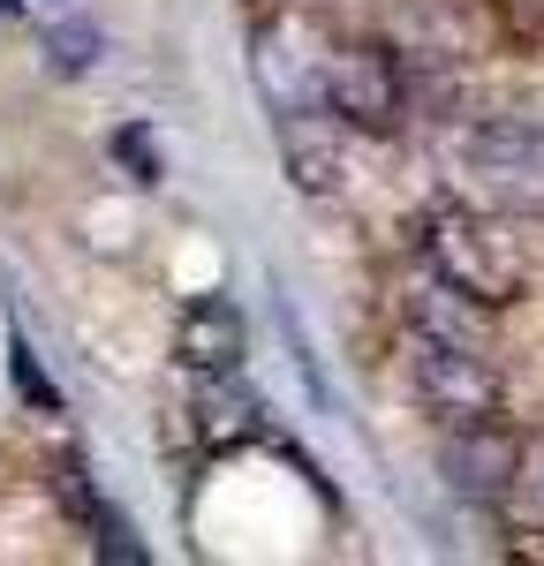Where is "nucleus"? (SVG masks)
Wrapping results in <instances>:
<instances>
[{"mask_svg": "<svg viewBox=\"0 0 544 566\" xmlns=\"http://www.w3.org/2000/svg\"><path fill=\"white\" fill-rule=\"evenodd\" d=\"M317 98H325L333 122L370 129V136H394L408 122V76L386 45H341V53H325Z\"/></svg>", "mask_w": 544, "mask_h": 566, "instance_id": "obj_3", "label": "nucleus"}, {"mask_svg": "<svg viewBox=\"0 0 544 566\" xmlns=\"http://www.w3.org/2000/svg\"><path fill=\"white\" fill-rule=\"evenodd\" d=\"M8 370H15V392H23L39 416H61V392H53V378L31 363V348H23V340H8Z\"/></svg>", "mask_w": 544, "mask_h": 566, "instance_id": "obj_11", "label": "nucleus"}, {"mask_svg": "<svg viewBox=\"0 0 544 566\" xmlns=\"http://www.w3.org/2000/svg\"><path fill=\"white\" fill-rule=\"evenodd\" d=\"M522 438L506 431L499 416H477V423H447L439 438V476L461 491V499H477V506H492V499H514L522 491Z\"/></svg>", "mask_w": 544, "mask_h": 566, "instance_id": "obj_5", "label": "nucleus"}, {"mask_svg": "<svg viewBox=\"0 0 544 566\" xmlns=\"http://www.w3.org/2000/svg\"><path fill=\"white\" fill-rule=\"evenodd\" d=\"M453 159L499 212L544 219V129H530V122H469Z\"/></svg>", "mask_w": 544, "mask_h": 566, "instance_id": "obj_2", "label": "nucleus"}, {"mask_svg": "<svg viewBox=\"0 0 544 566\" xmlns=\"http://www.w3.org/2000/svg\"><path fill=\"white\" fill-rule=\"evenodd\" d=\"M98 31H91V23H53V31H45V69H53V76H84L91 61H98Z\"/></svg>", "mask_w": 544, "mask_h": 566, "instance_id": "obj_10", "label": "nucleus"}, {"mask_svg": "<svg viewBox=\"0 0 544 566\" xmlns=\"http://www.w3.org/2000/svg\"><path fill=\"white\" fill-rule=\"evenodd\" d=\"M98 559H114V566H144V544H136V528L122 522V514H106V506H98Z\"/></svg>", "mask_w": 544, "mask_h": 566, "instance_id": "obj_13", "label": "nucleus"}, {"mask_svg": "<svg viewBox=\"0 0 544 566\" xmlns=\"http://www.w3.org/2000/svg\"><path fill=\"white\" fill-rule=\"evenodd\" d=\"M408 333H431V340H461V348H477V333H484V303H469L461 287H447L439 272H423L416 287H408Z\"/></svg>", "mask_w": 544, "mask_h": 566, "instance_id": "obj_8", "label": "nucleus"}, {"mask_svg": "<svg viewBox=\"0 0 544 566\" xmlns=\"http://www.w3.org/2000/svg\"><path fill=\"white\" fill-rule=\"evenodd\" d=\"M408 386L416 400L439 416V423H477L499 416V370L461 340H431V333H408Z\"/></svg>", "mask_w": 544, "mask_h": 566, "instance_id": "obj_4", "label": "nucleus"}, {"mask_svg": "<svg viewBox=\"0 0 544 566\" xmlns=\"http://www.w3.org/2000/svg\"><path fill=\"white\" fill-rule=\"evenodd\" d=\"M416 250H423V272H439L447 287H461L484 310H506L530 295V258L514 250V234H499L492 219L469 212V205H431L423 227H416Z\"/></svg>", "mask_w": 544, "mask_h": 566, "instance_id": "obj_1", "label": "nucleus"}, {"mask_svg": "<svg viewBox=\"0 0 544 566\" xmlns=\"http://www.w3.org/2000/svg\"><path fill=\"white\" fill-rule=\"evenodd\" d=\"M15 8H23V0H0V15H15Z\"/></svg>", "mask_w": 544, "mask_h": 566, "instance_id": "obj_15", "label": "nucleus"}, {"mask_svg": "<svg viewBox=\"0 0 544 566\" xmlns=\"http://www.w3.org/2000/svg\"><path fill=\"white\" fill-rule=\"evenodd\" d=\"M499 15L522 45H544V0H499Z\"/></svg>", "mask_w": 544, "mask_h": 566, "instance_id": "obj_14", "label": "nucleus"}, {"mask_svg": "<svg viewBox=\"0 0 544 566\" xmlns=\"http://www.w3.org/2000/svg\"><path fill=\"white\" fill-rule=\"evenodd\" d=\"M234 370H220L212 386H205V400H197V438L205 446H242V438L258 431V392L227 386Z\"/></svg>", "mask_w": 544, "mask_h": 566, "instance_id": "obj_9", "label": "nucleus"}, {"mask_svg": "<svg viewBox=\"0 0 544 566\" xmlns=\"http://www.w3.org/2000/svg\"><path fill=\"white\" fill-rule=\"evenodd\" d=\"M280 167H287V181H295L303 197H341L348 151H341L333 122H317V114H280Z\"/></svg>", "mask_w": 544, "mask_h": 566, "instance_id": "obj_7", "label": "nucleus"}, {"mask_svg": "<svg viewBox=\"0 0 544 566\" xmlns=\"http://www.w3.org/2000/svg\"><path fill=\"white\" fill-rule=\"evenodd\" d=\"M175 355H181V370H197V378L242 370V355H250V325H242V310L227 303V295H197V303H181Z\"/></svg>", "mask_w": 544, "mask_h": 566, "instance_id": "obj_6", "label": "nucleus"}, {"mask_svg": "<svg viewBox=\"0 0 544 566\" xmlns=\"http://www.w3.org/2000/svg\"><path fill=\"white\" fill-rule=\"evenodd\" d=\"M114 159H122V167H129V181H144V189H151V181L167 175V167H159V151H151V129H114Z\"/></svg>", "mask_w": 544, "mask_h": 566, "instance_id": "obj_12", "label": "nucleus"}]
</instances>
